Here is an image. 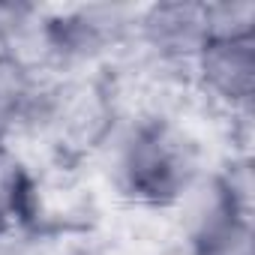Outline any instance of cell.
<instances>
[{
  "label": "cell",
  "mask_w": 255,
  "mask_h": 255,
  "mask_svg": "<svg viewBox=\"0 0 255 255\" xmlns=\"http://www.w3.org/2000/svg\"><path fill=\"white\" fill-rule=\"evenodd\" d=\"M102 150L114 186L147 207H174L204 174L195 138L168 114H138L117 123Z\"/></svg>",
  "instance_id": "obj_1"
},
{
  "label": "cell",
  "mask_w": 255,
  "mask_h": 255,
  "mask_svg": "<svg viewBox=\"0 0 255 255\" xmlns=\"http://www.w3.org/2000/svg\"><path fill=\"white\" fill-rule=\"evenodd\" d=\"M33 126L48 132L69 150H102L114 132L117 117L108 93L87 78H69L54 87H42Z\"/></svg>",
  "instance_id": "obj_2"
},
{
  "label": "cell",
  "mask_w": 255,
  "mask_h": 255,
  "mask_svg": "<svg viewBox=\"0 0 255 255\" xmlns=\"http://www.w3.org/2000/svg\"><path fill=\"white\" fill-rule=\"evenodd\" d=\"M189 66L204 99L231 117H249L255 102V36L207 39Z\"/></svg>",
  "instance_id": "obj_3"
},
{
  "label": "cell",
  "mask_w": 255,
  "mask_h": 255,
  "mask_svg": "<svg viewBox=\"0 0 255 255\" xmlns=\"http://www.w3.org/2000/svg\"><path fill=\"white\" fill-rule=\"evenodd\" d=\"M132 36L162 63H192L210 39L204 3H159L135 12Z\"/></svg>",
  "instance_id": "obj_4"
},
{
  "label": "cell",
  "mask_w": 255,
  "mask_h": 255,
  "mask_svg": "<svg viewBox=\"0 0 255 255\" xmlns=\"http://www.w3.org/2000/svg\"><path fill=\"white\" fill-rule=\"evenodd\" d=\"M42 81L21 51H0V144H9L24 126H33Z\"/></svg>",
  "instance_id": "obj_5"
},
{
  "label": "cell",
  "mask_w": 255,
  "mask_h": 255,
  "mask_svg": "<svg viewBox=\"0 0 255 255\" xmlns=\"http://www.w3.org/2000/svg\"><path fill=\"white\" fill-rule=\"evenodd\" d=\"M33 204V180L27 165L9 144H0V231L18 225Z\"/></svg>",
  "instance_id": "obj_6"
},
{
  "label": "cell",
  "mask_w": 255,
  "mask_h": 255,
  "mask_svg": "<svg viewBox=\"0 0 255 255\" xmlns=\"http://www.w3.org/2000/svg\"><path fill=\"white\" fill-rule=\"evenodd\" d=\"M210 39H240L255 36V3L249 0H222L204 3Z\"/></svg>",
  "instance_id": "obj_7"
}]
</instances>
